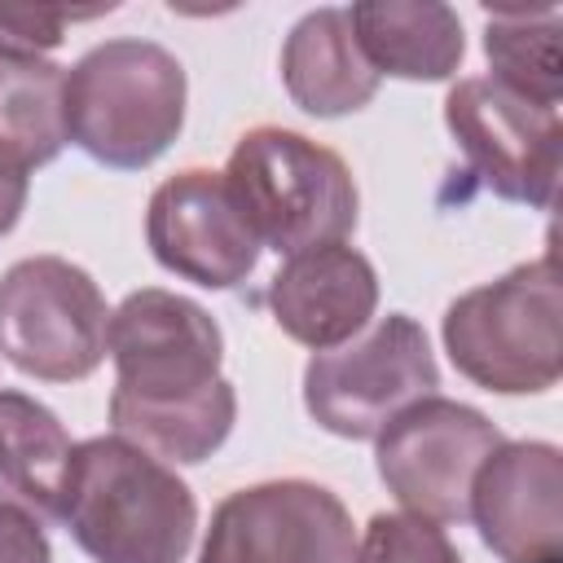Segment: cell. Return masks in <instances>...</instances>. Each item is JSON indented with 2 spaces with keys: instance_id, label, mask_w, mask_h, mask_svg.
I'll list each match as a JSON object with an SVG mask.
<instances>
[{
  "instance_id": "17",
  "label": "cell",
  "mask_w": 563,
  "mask_h": 563,
  "mask_svg": "<svg viewBox=\"0 0 563 563\" xmlns=\"http://www.w3.org/2000/svg\"><path fill=\"white\" fill-rule=\"evenodd\" d=\"M66 145V66L0 57V176H31Z\"/></svg>"
},
{
  "instance_id": "14",
  "label": "cell",
  "mask_w": 563,
  "mask_h": 563,
  "mask_svg": "<svg viewBox=\"0 0 563 563\" xmlns=\"http://www.w3.org/2000/svg\"><path fill=\"white\" fill-rule=\"evenodd\" d=\"M282 84L290 101L317 119H339L374 101L378 70L365 62L347 9L303 13L282 44Z\"/></svg>"
},
{
  "instance_id": "10",
  "label": "cell",
  "mask_w": 563,
  "mask_h": 563,
  "mask_svg": "<svg viewBox=\"0 0 563 563\" xmlns=\"http://www.w3.org/2000/svg\"><path fill=\"white\" fill-rule=\"evenodd\" d=\"M444 123L466 154L479 185L506 202H528L545 211L559 185V110L532 106L488 75L457 79L444 97Z\"/></svg>"
},
{
  "instance_id": "19",
  "label": "cell",
  "mask_w": 563,
  "mask_h": 563,
  "mask_svg": "<svg viewBox=\"0 0 563 563\" xmlns=\"http://www.w3.org/2000/svg\"><path fill=\"white\" fill-rule=\"evenodd\" d=\"M484 53L493 84L515 97L554 110L563 92V53H559V9H497L484 26Z\"/></svg>"
},
{
  "instance_id": "5",
  "label": "cell",
  "mask_w": 563,
  "mask_h": 563,
  "mask_svg": "<svg viewBox=\"0 0 563 563\" xmlns=\"http://www.w3.org/2000/svg\"><path fill=\"white\" fill-rule=\"evenodd\" d=\"M440 369L427 343V330L405 317H378L361 339L317 352L303 369L308 413L343 440H374L396 413L435 396Z\"/></svg>"
},
{
  "instance_id": "8",
  "label": "cell",
  "mask_w": 563,
  "mask_h": 563,
  "mask_svg": "<svg viewBox=\"0 0 563 563\" xmlns=\"http://www.w3.org/2000/svg\"><path fill=\"white\" fill-rule=\"evenodd\" d=\"M374 440L378 479L409 515L431 523H462L475 471L501 444V431L462 400L427 396L396 413Z\"/></svg>"
},
{
  "instance_id": "6",
  "label": "cell",
  "mask_w": 563,
  "mask_h": 563,
  "mask_svg": "<svg viewBox=\"0 0 563 563\" xmlns=\"http://www.w3.org/2000/svg\"><path fill=\"white\" fill-rule=\"evenodd\" d=\"M110 308L101 286L62 255L18 260L0 277V352L44 383H79L106 356Z\"/></svg>"
},
{
  "instance_id": "24",
  "label": "cell",
  "mask_w": 563,
  "mask_h": 563,
  "mask_svg": "<svg viewBox=\"0 0 563 563\" xmlns=\"http://www.w3.org/2000/svg\"><path fill=\"white\" fill-rule=\"evenodd\" d=\"M537 563H563V559H559V554H554V559H537Z\"/></svg>"
},
{
  "instance_id": "13",
  "label": "cell",
  "mask_w": 563,
  "mask_h": 563,
  "mask_svg": "<svg viewBox=\"0 0 563 563\" xmlns=\"http://www.w3.org/2000/svg\"><path fill=\"white\" fill-rule=\"evenodd\" d=\"M268 308L295 343L334 352L369 325L378 308V273L347 242L312 246L277 268L268 282Z\"/></svg>"
},
{
  "instance_id": "9",
  "label": "cell",
  "mask_w": 563,
  "mask_h": 563,
  "mask_svg": "<svg viewBox=\"0 0 563 563\" xmlns=\"http://www.w3.org/2000/svg\"><path fill=\"white\" fill-rule=\"evenodd\" d=\"M198 563H356V528L330 488L268 479L211 510Z\"/></svg>"
},
{
  "instance_id": "11",
  "label": "cell",
  "mask_w": 563,
  "mask_h": 563,
  "mask_svg": "<svg viewBox=\"0 0 563 563\" xmlns=\"http://www.w3.org/2000/svg\"><path fill=\"white\" fill-rule=\"evenodd\" d=\"M145 242L167 273L202 290L246 282L264 251L246 229L224 176L211 167H185L150 194Z\"/></svg>"
},
{
  "instance_id": "4",
  "label": "cell",
  "mask_w": 563,
  "mask_h": 563,
  "mask_svg": "<svg viewBox=\"0 0 563 563\" xmlns=\"http://www.w3.org/2000/svg\"><path fill=\"white\" fill-rule=\"evenodd\" d=\"M220 176L255 242L277 255L330 246L356 229L361 194L347 163L303 132L251 128Z\"/></svg>"
},
{
  "instance_id": "23",
  "label": "cell",
  "mask_w": 563,
  "mask_h": 563,
  "mask_svg": "<svg viewBox=\"0 0 563 563\" xmlns=\"http://www.w3.org/2000/svg\"><path fill=\"white\" fill-rule=\"evenodd\" d=\"M22 207H26V180L22 176H0V238L18 224Z\"/></svg>"
},
{
  "instance_id": "21",
  "label": "cell",
  "mask_w": 563,
  "mask_h": 563,
  "mask_svg": "<svg viewBox=\"0 0 563 563\" xmlns=\"http://www.w3.org/2000/svg\"><path fill=\"white\" fill-rule=\"evenodd\" d=\"M101 9H48V4H0V57L4 62H35L62 44L66 22L97 18Z\"/></svg>"
},
{
  "instance_id": "1",
  "label": "cell",
  "mask_w": 563,
  "mask_h": 563,
  "mask_svg": "<svg viewBox=\"0 0 563 563\" xmlns=\"http://www.w3.org/2000/svg\"><path fill=\"white\" fill-rule=\"evenodd\" d=\"M62 523L97 563H185L198 532L189 484L123 435L75 444Z\"/></svg>"
},
{
  "instance_id": "12",
  "label": "cell",
  "mask_w": 563,
  "mask_h": 563,
  "mask_svg": "<svg viewBox=\"0 0 563 563\" xmlns=\"http://www.w3.org/2000/svg\"><path fill=\"white\" fill-rule=\"evenodd\" d=\"M466 519L501 563L563 554V453L545 440H501L475 471Z\"/></svg>"
},
{
  "instance_id": "2",
  "label": "cell",
  "mask_w": 563,
  "mask_h": 563,
  "mask_svg": "<svg viewBox=\"0 0 563 563\" xmlns=\"http://www.w3.org/2000/svg\"><path fill=\"white\" fill-rule=\"evenodd\" d=\"M444 352L484 391L528 396L563 374V277L554 251L457 295L444 312Z\"/></svg>"
},
{
  "instance_id": "18",
  "label": "cell",
  "mask_w": 563,
  "mask_h": 563,
  "mask_svg": "<svg viewBox=\"0 0 563 563\" xmlns=\"http://www.w3.org/2000/svg\"><path fill=\"white\" fill-rule=\"evenodd\" d=\"M238 422V391L229 378H220L216 387H207L202 396L185 400V405H123L110 400V427L114 435L132 440L136 449L154 453L158 462H202L211 457L229 431Z\"/></svg>"
},
{
  "instance_id": "3",
  "label": "cell",
  "mask_w": 563,
  "mask_h": 563,
  "mask_svg": "<svg viewBox=\"0 0 563 563\" xmlns=\"http://www.w3.org/2000/svg\"><path fill=\"white\" fill-rule=\"evenodd\" d=\"M185 66L154 40H106L66 70V141L114 172L150 167L185 123Z\"/></svg>"
},
{
  "instance_id": "15",
  "label": "cell",
  "mask_w": 563,
  "mask_h": 563,
  "mask_svg": "<svg viewBox=\"0 0 563 563\" xmlns=\"http://www.w3.org/2000/svg\"><path fill=\"white\" fill-rule=\"evenodd\" d=\"M352 35L378 75L396 79H449L462 66V18L440 0H365L347 9Z\"/></svg>"
},
{
  "instance_id": "20",
  "label": "cell",
  "mask_w": 563,
  "mask_h": 563,
  "mask_svg": "<svg viewBox=\"0 0 563 563\" xmlns=\"http://www.w3.org/2000/svg\"><path fill=\"white\" fill-rule=\"evenodd\" d=\"M356 563H462L449 532L409 510L374 515L356 541Z\"/></svg>"
},
{
  "instance_id": "7",
  "label": "cell",
  "mask_w": 563,
  "mask_h": 563,
  "mask_svg": "<svg viewBox=\"0 0 563 563\" xmlns=\"http://www.w3.org/2000/svg\"><path fill=\"white\" fill-rule=\"evenodd\" d=\"M106 352L119 374L110 400L158 409L185 405L220 383L224 334L202 303L145 286L110 312Z\"/></svg>"
},
{
  "instance_id": "16",
  "label": "cell",
  "mask_w": 563,
  "mask_h": 563,
  "mask_svg": "<svg viewBox=\"0 0 563 563\" xmlns=\"http://www.w3.org/2000/svg\"><path fill=\"white\" fill-rule=\"evenodd\" d=\"M75 440L48 405L26 391H0V501L40 519H62Z\"/></svg>"
},
{
  "instance_id": "22",
  "label": "cell",
  "mask_w": 563,
  "mask_h": 563,
  "mask_svg": "<svg viewBox=\"0 0 563 563\" xmlns=\"http://www.w3.org/2000/svg\"><path fill=\"white\" fill-rule=\"evenodd\" d=\"M0 563H53L40 519L13 501H0Z\"/></svg>"
}]
</instances>
